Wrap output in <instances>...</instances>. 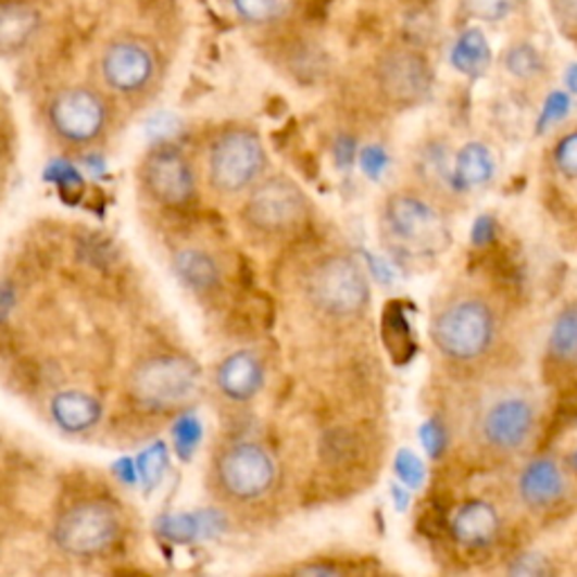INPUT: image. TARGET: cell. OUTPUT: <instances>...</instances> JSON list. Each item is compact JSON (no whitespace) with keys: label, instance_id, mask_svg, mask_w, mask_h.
Returning <instances> with one entry per match:
<instances>
[{"label":"cell","instance_id":"cell-1","mask_svg":"<svg viewBox=\"0 0 577 577\" xmlns=\"http://www.w3.org/2000/svg\"><path fill=\"white\" fill-rule=\"evenodd\" d=\"M201 384L197 361L180 352H156L140 359L129 373L134 402L151 413L176 411L192 402Z\"/></svg>","mask_w":577,"mask_h":577},{"label":"cell","instance_id":"cell-2","mask_svg":"<svg viewBox=\"0 0 577 577\" xmlns=\"http://www.w3.org/2000/svg\"><path fill=\"white\" fill-rule=\"evenodd\" d=\"M266 149L258 131L230 127L208 149V180L215 192L235 197L253 190L266 172Z\"/></svg>","mask_w":577,"mask_h":577},{"label":"cell","instance_id":"cell-3","mask_svg":"<svg viewBox=\"0 0 577 577\" xmlns=\"http://www.w3.org/2000/svg\"><path fill=\"white\" fill-rule=\"evenodd\" d=\"M120 514L104 499H81L57 514L52 543L75 560H93L104 555L120 537Z\"/></svg>","mask_w":577,"mask_h":577},{"label":"cell","instance_id":"cell-4","mask_svg":"<svg viewBox=\"0 0 577 577\" xmlns=\"http://www.w3.org/2000/svg\"><path fill=\"white\" fill-rule=\"evenodd\" d=\"M497 321L488 302L463 298L444 308L431 325V339L449 361H476L494 343Z\"/></svg>","mask_w":577,"mask_h":577},{"label":"cell","instance_id":"cell-5","mask_svg":"<svg viewBox=\"0 0 577 577\" xmlns=\"http://www.w3.org/2000/svg\"><path fill=\"white\" fill-rule=\"evenodd\" d=\"M312 305L331 318L359 316L371 302L366 271L346 253H334L316 262L308 276Z\"/></svg>","mask_w":577,"mask_h":577},{"label":"cell","instance_id":"cell-6","mask_svg":"<svg viewBox=\"0 0 577 577\" xmlns=\"http://www.w3.org/2000/svg\"><path fill=\"white\" fill-rule=\"evenodd\" d=\"M310 197L285 174L264 176L241 205V222L268 237L289 235L308 222Z\"/></svg>","mask_w":577,"mask_h":577},{"label":"cell","instance_id":"cell-7","mask_svg":"<svg viewBox=\"0 0 577 577\" xmlns=\"http://www.w3.org/2000/svg\"><path fill=\"white\" fill-rule=\"evenodd\" d=\"M219 492L237 503L262 499L276 482L278 467L266 447L253 440H237L219 451L212 465Z\"/></svg>","mask_w":577,"mask_h":577},{"label":"cell","instance_id":"cell-8","mask_svg":"<svg viewBox=\"0 0 577 577\" xmlns=\"http://www.w3.org/2000/svg\"><path fill=\"white\" fill-rule=\"evenodd\" d=\"M384 224L388 235L411 253H436L449 239L436 205L413 190L392 192L386 199Z\"/></svg>","mask_w":577,"mask_h":577},{"label":"cell","instance_id":"cell-9","mask_svg":"<svg viewBox=\"0 0 577 577\" xmlns=\"http://www.w3.org/2000/svg\"><path fill=\"white\" fill-rule=\"evenodd\" d=\"M48 125L66 145H93L106 131L109 106L98 90L88 86H68L50 100Z\"/></svg>","mask_w":577,"mask_h":577},{"label":"cell","instance_id":"cell-10","mask_svg":"<svg viewBox=\"0 0 577 577\" xmlns=\"http://www.w3.org/2000/svg\"><path fill=\"white\" fill-rule=\"evenodd\" d=\"M145 195L163 208H186L197 199V174L180 147L161 142L140 163Z\"/></svg>","mask_w":577,"mask_h":577},{"label":"cell","instance_id":"cell-11","mask_svg":"<svg viewBox=\"0 0 577 577\" xmlns=\"http://www.w3.org/2000/svg\"><path fill=\"white\" fill-rule=\"evenodd\" d=\"M377 86L388 104L411 109L429 98L434 73L424 54L406 48L390 50L377 64Z\"/></svg>","mask_w":577,"mask_h":577},{"label":"cell","instance_id":"cell-12","mask_svg":"<svg viewBox=\"0 0 577 577\" xmlns=\"http://www.w3.org/2000/svg\"><path fill=\"white\" fill-rule=\"evenodd\" d=\"M102 79L120 96H136L156 75V57L136 39H117L106 46L100 62Z\"/></svg>","mask_w":577,"mask_h":577},{"label":"cell","instance_id":"cell-13","mask_svg":"<svg viewBox=\"0 0 577 577\" xmlns=\"http://www.w3.org/2000/svg\"><path fill=\"white\" fill-rule=\"evenodd\" d=\"M535 427V409L524 398H503L482 415L480 434L499 451L522 449Z\"/></svg>","mask_w":577,"mask_h":577},{"label":"cell","instance_id":"cell-14","mask_svg":"<svg viewBox=\"0 0 577 577\" xmlns=\"http://www.w3.org/2000/svg\"><path fill=\"white\" fill-rule=\"evenodd\" d=\"M215 381L226 400L251 402L264 386V363L253 350H237L219 363Z\"/></svg>","mask_w":577,"mask_h":577},{"label":"cell","instance_id":"cell-15","mask_svg":"<svg viewBox=\"0 0 577 577\" xmlns=\"http://www.w3.org/2000/svg\"><path fill=\"white\" fill-rule=\"evenodd\" d=\"M499 512L488 501H467L455 510L451 519V535L465 549L478 551L490 545L499 535Z\"/></svg>","mask_w":577,"mask_h":577},{"label":"cell","instance_id":"cell-16","mask_svg":"<svg viewBox=\"0 0 577 577\" xmlns=\"http://www.w3.org/2000/svg\"><path fill=\"white\" fill-rule=\"evenodd\" d=\"M564 474L551 459H537L522 472L519 497L528 507H551L564 497Z\"/></svg>","mask_w":577,"mask_h":577},{"label":"cell","instance_id":"cell-17","mask_svg":"<svg viewBox=\"0 0 577 577\" xmlns=\"http://www.w3.org/2000/svg\"><path fill=\"white\" fill-rule=\"evenodd\" d=\"M172 268L176 278L199 296L215 293L222 287L219 262L215 260V255L199 247L178 249L172 258Z\"/></svg>","mask_w":577,"mask_h":577},{"label":"cell","instance_id":"cell-18","mask_svg":"<svg viewBox=\"0 0 577 577\" xmlns=\"http://www.w3.org/2000/svg\"><path fill=\"white\" fill-rule=\"evenodd\" d=\"M50 415L62 431L84 434L100 422L102 404L84 390H62L50 402Z\"/></svg>","mask_w":577,"mask_h":577},{"label":"cell","instance_id":"cell-19","mask_svg":"<svg viewBox=\"0 0 577 577\" xmlns=\"http://www.w3.org/2000/svg\"><path fill=\"white\" fill-rule=\"evenodd\" d=\"M39 12L23 0L0 3V48L5 54L21 52L39 29Z\"/></svg>","mask_w":577,"mask_h":577},{"label":"cell","instance_id":"cell-20","mask_svg":"<svg viewBox=\"0 0 577 577\" xmlns=\"http://www.w3.org/2000/svg\"><path fill=\"white\" fill-rule=\"evenodd\" d=\"M494 156L482 142H467L455 154L451 170V186L455 190H476L490 184L494 176Z\"/></svg>","mask_w":577,"mask_h":577},{"label":"cell","instance_id":"cell-21","mask_svg":"<svg viewBox=\"0 0 577 577\" xmlns=\"http://www.w3.org/2000/svg\"><path fill=\"white\" fill-rule=\"evenodd\" d=\"M492 64V48L488 37H485L478 27H469L455 39L451 48V66L467 75L480 77Z\"/></svg>","mask_w":577,"mask_h":577},{"label":"cell","instance_id":"cell-22","mask_svg":"<svg viewBox=\"0 0 577 577\" xmlns=\"http://www.w3.org/2000/svg\"><path fill=\"white\" fill-rule=\"evenodd\" d=\"M551 354L564 363H577V305L566 308L551 329Z\"/></svg>","mask_w":577,"mask_h":577},{"label":"cell","instance_id":"cell-23","mask_svg":"<svg viewBox=\"0 0 577 577\" xmlns=\"http://www.w3.org/2000/svg\"><path fill=\"white\" fill-rule=\"evenodd\" d=\"M503 64L507 73L516 79H532L543 73V57L530 43L512 46L503 57Z\"/></svg>","mask_w":577,"mask_h":577},{"label":"cell","instance_id":"cell-24","mask_svg":"<svg viewBox=\"0 0 577 577\" xmlns=\"http://www.w3.org/2000/svg\"><path fill=\"white\" fill-rule=\"evenodd\" d=\"M237 16L249 25H268L283 12V0H233Z\"/></svg>","mask_w":577,"mask_h":577},{"label":"cell","instance_id":"cell-25","mask_svg":"<svg viewBox=\"0 0 577 577\" xmlns=\"http://www.w3.org/2000/svg\"><path fill=\"white\" fill-rule=\"evenodd\" d=\"M465 12L485 23H499L507 18L516 8L522 5V0H463Z\"/></svg>","mask_w":577,"mask_h":577},{"label":"cell","instance_id":"cell-26","mask_svg":"<svg viewBox=\"0 0 577 577\" xmlns=\"http://www.w3.org/2000/svg\"><path fill=\"white\" fill-rule=\"evenodd\" d=\"M165 463H167V459H165L163 444L151 447L140 455V476L147 482V488H156V482L161 480V476L165 472Z\"/></svg>","mask_w":577,"mask_h":577},{"label":"cell","instance_id":"cell-27","mask_svg":"<svg viewBox=\"0 0 577 577\" xmlns=\"http://www.w3.org/2000/svg\"><path fill=\"white\" fill-rule=\"evenodd\" d=\"M570 111V98L568 93H564V90H555V93H551L549 98H545L543 102V109H541V115H539V131H545L551 125L560 123L562 117H566Z\"/></svg>","mask_w":577,"mask_h":577},{"label":"cell","instance_id":"cell-28","mask_svg":"<svg viewBox=\"0 0 577 577\" xmlns=\"http://www.w3.org/2000/svg\"><path fill=\"white\" fill-rule=\"evenodd\" d=\"M555 165L566 176L577 180V131L566 136L555 149Z\"/></svg>","mask_w":577,"mask_h":577},{"label":"cell","instance_id":"cell-29","mask_svg":"<svg viewBox=\"0 0 577 577\" xmlns=\"http://www.w3.org/2000/svg\"><path fill=\"white\" fill-rule=\"evenodd\" d=\"M553 16L566 35L577 37V0H551Z\"/></svg>","mask_w":577,"mask_h":577},{"label":"cell","instance_id":"cell-30","mask_svg":"<svg viewBox=\"0 0 577 577\" xmlns=\"http://www.w3.org/2000/svg\"><path fill=\"white\" fill-rule=\"evenodd\" d=\"M510 573H514V575H549L551 564L545 562L541 555L528 553V555L516 557V562L510 566Z\"/></svg>","mask_w":577,"mask_h":577},{"label":"cell","instance_id":"cell-31","mask_svg":"<svg viewBox=\"0 0 577 577\" xmlns=\"http://www.w3.org/2000/svg\"><path fill=\"white\" fill-rule=\"evenodd\" d=\"M199 440V427H197V422L186 417V419H180L178 422V429H176V442H178V449H192L195 442Z\"/></svg>","mask_w":577,"mask_h":577},{"label":"cell","instance_id":"cell-32","mask_svg":"<svg viewBox=\"0 0 577 577\" xmlns=\"http://www.w3.org/2000/svg\"><path fill=\"white\" fill-rule=\"evenodd\" d=\"M398 472H400V476H402L404 480H409L411 485H415V482L419 480V476H422V467H419L417 459H413V455L406 453V451L400 455V461H398Z\"/></svg>","mask_w":577,"mask_h":577},{"label":"cell","instance_id":"cell-33","mask_svg":"<svg viewBox=\"0 0 577 577\" xmlns=\"http://www.w3.org/2000/svg\"><path fill=\"white\" fill-rule=\"evenodd\" d=\"M494 235V222L490 217H480L474 226V241L476 244H485V241H490Z\"/></svg>","mask_w":577,"mask_h":577},{"label":"cell","instance_id":"cell-34","mask_svg":"<svg viewBox=\"0 0 577 577\" xmlns=\"http://www.w3.org/2000/svg\"><path fill=\"white\" fill-rule=\"evenodd\" d=\"M440 440H442V431L436 427V424H429L427 434H424V442H427V447H429L431 453H438L440 451V447H442Z\"/></svg>","mask_w":577,"mask_h":577},{"label":"cell","instance_id":"cell-35","mask_svg":"<svg viewBox=\"0 0 577 577\" xmlns=\"http://www.w3.org/2000/svg\"><path fill=\"white\" fill-rule=\"evenodd\" d=\"M564 84H566V88L570 90V93L577 96V64H570V66L566 68V73H564Z\"/></svg>","mask_w":577,"mask_h":577},{"label":"cell","instance_id":"cell-36","mask_svg":"<svg viewBox=\"0 0 577 577\" xmlns=\"http://www.w3.org/2000/svg\"><path fill=\"white\" fill-rule=\"evenodd\" d=\"M575 467H577V453H575Z\"/></svg>","mask_w":577,"mask_h":577}]
</instances>
